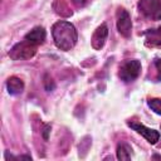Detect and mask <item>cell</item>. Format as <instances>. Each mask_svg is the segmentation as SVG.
Wrapping results in <instances>:
<instances>
[{
    "instance_id": "12",
    "label": "cell",
    "mask_w": 161,
    "mask_h": 161,
    "mask_svg": "<svg viewBox=\"0 0 161 161\" xmlns=\"http://www.w3.org/2000/svg\"><path fill=\"white\" fill-rule=\"evenodd\" d=\"M147 103H148V107L153 112L161 114V99L160 98H151V99H148Z\"/></svg>"
},
{
    "instance_id": "7",
    "label": "cell",
    "mask_w": 161,
    "mask_h": 161,
    "mask_svg": "<svg viewBox=\"0 0 161 161\" xmlns=\"http://www.w3.org/2000/svg\"><path fill=\"white\" fill-rule=\"evenodd\" d=\"M107 36H108V28L106 24H102L99 25L96 31L93 33V36H92V47L96 49V50H99L103 48L106 40H107Z\"/></svg>"
},
{
    "instance_id": "8",
    "label": "cell",
    "mask_w": 161,
    "mask_h": 161,
    "mask_svg": "<svg viewBox=\"0 0 161 161\" xmlns=\"http://www.w3.org/2000/svg\"><path fill=\"white\" fill-rule=\"evenodd\" d=\"M45 36H47V33H45L44 28H43V26H35L34 29H31V30L25 35L24 39L29 40L30 43H33V44H35V45H40V44L44 43Z\"/></svg>"
},
{
    "instance_id": "2",
    "label": "cell",
    "mask_w": 161,
    "mask_h": 161,
    "mask_svg": "<svg viewBox=\"0 0 161 161\" xmlns=\"http://www.w3.org/2000/svg\"><path fill=\"white\" fill-rule=\"evenodd\" d=\"M38 45L30 43L29 40L24 39L20 43H16L9 52V57L14 60H23V59H30L35 55Z\"/></svg>"
},
{
    "instance_id": "9",
    "label": "cell",
    "mask_w": 161,
    "mask_h": 161,
    "mask_svg": "<svg viewBox=\"0 0 161 161\" xmlns=\"http://www.w3.org/2000/svg\"><path fill=\"white\" fill-rule=\"evenodd\" d=\"M6 88H8V92L10 94H19L24 89V83L18 77H10L6 80Z\"/></svg>"
},
{
    "instance_id": "6",
    "label": "cell",
    "mask_w": 161,
    "mask_h": 161,
    "mask_svg": "<svg viewBox=\"0 0 161 161\" xmlns=\"http://www.w3.org/2000/svg\"><path fill=\"white\" fill-rule=\"evenodd\" d=\"M128 126L131 128H133L137 133L142 135L151 145H155L160 140V132L158 131L152 130V128H148V127H146L142 123H138V122H128Z\"/></svg>"
},
{
    "instance_id": "5",
    "label": "cell",
    "mask_w": 161,
    "mask_h": 161,
    "mask_svg": "<svg viewBox=\"0 0 161 161\" xmlns=\"http://www.w3.org/2000/svg\"><path fill=\"white\" fill-rule=\"evenodd\" d=\"M117 30L125 38H128L132 33L131 16L125 9H119L118 13H117Z\"/></svg>"
},
{
    "instance_id": "3",
    "label": "cell",
    "mask_w": 161,
    "mask_h": 161,
    "mask_svg": "<svg viewBox=\"0 0 161 161\" xmlns=\"http://www.w3.org/2000/svg\"><path fill=\"white\" fill-rule=\"evenodd\" d=\"M141 73V63L136 59H126L119 65V78L125 83L133 82Z\"/></svg>"
},
{
    "instance_id": "10",
    "label": "cell",
    "mask_w": 161,
    "mask_h": 161,
    "mask_svg": "<svg viewBox=\"0 0 161 161\" xmlns=\"http://www.w3.org/2000/svg\"><path fill=\"white\" fill-rule=\"evenodd\" d=\"M146 44L151 47H161V28L146 31Z\"/></svg>"
},
{
    "instance_id": "13",
    "label": "cell",
    "mask_w": 161,
    "mask_h": 161,
    "mask_svg": "<svg viewBox=\"0 0 161 161\" xmlns=\"http://www.w3.org/2000/svg\"><path fill=\"white\" fill-rule=\"evenodd\" d=\"M153 67H155V79L161 80V58L153 60Z\"/></svg>"
},
{
    "instance_id": "4",
    "label": "cell",
    "mask_w": 161,
    "mask_h": 161,
    "mask_svg": "<svg viewBox=\"0 0 161 161\" xmlns=\"http://www.w3.org/2000/svg\"><path fill=\"white\" fill-rule=\"evenodd\" d=\"M138 10L147 19L160 20L161 19V0H140Z\"/></svg>"
},
{
    "instance_id": "1",
    "label": "cell",
    "mask_w": 161,
    "mask_h": 161,
    "mask_svg": "<svg viewBox=\"0 0 161 161\" xmlns=\"http://www.w3.org/2000/svg\"><path fill=\"white\" fill-rule=\"evenodd\" d=\"M52 35L57 48L64 52L73 49L78 40V34L74 25L65 20H59L53 24Z\"/></svg>"
},
{
    "instance_id": "11",
    "label": "cell",
    "mask_w": 161,
    "mask_h": 161,
    "mask_svg": "<svg viewBox=\"0 0 161 161\" xmlns=\"http://www.w3.org/2000/svg\"><path fill=\"white\" fill-rule=\"evenodd\" d=\"M132 157V148L127 143H119L117 146V158L118 160H130Z\"/></svg>"
},
{
    "instance_id": "14",
    "label": "cell",
    "mask_w": 161,
    "mask_h": 161,
    "mask_svg": "<svg viewBox=\"0 0 161 161\" xmlns=\"http://www.w3.org/2000/svg\"><path fill=\"white\" fill-rule=\"evenodd\" d=\"M49 130H50V126H45V128H44V138L45 140H48V132H49Z\"/></svg>"
}]
</instances>
